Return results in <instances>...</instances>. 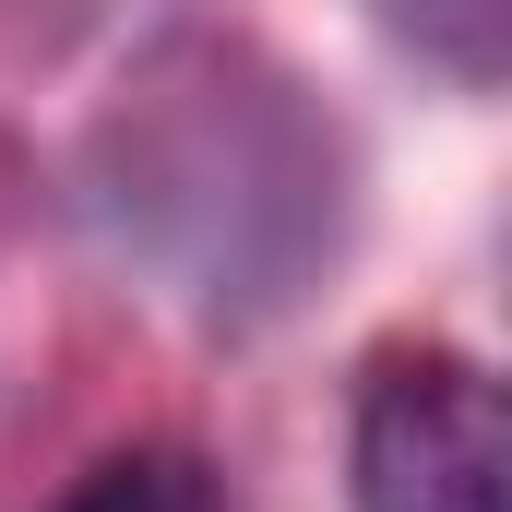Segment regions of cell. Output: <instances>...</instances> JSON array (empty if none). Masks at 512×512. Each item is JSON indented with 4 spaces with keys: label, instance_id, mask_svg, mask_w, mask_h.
I'll return each instance as SVG.
<instances>
[{
    "label": "cell",
    "instance_id": "1",
    "mask_svg": "<svg viewBox=\"0 0 512 512\" xmlns=\"http://www.w3.org/2000/svg\"><path fill=\"white\" fill-rule=\"evenodd\" d=\"M84 203L191 322L251 334L346 251V131L239 24H167L84 143Z\"/></svg>",
    "mask_w": 512,
    "mask_h": 512
},
{
    "label": "cell",
    "instance_id": "2",
    "mask_svg": "<svg viewBox=\"0 0 512 512\" xmlns=\"http://www.w3.org/2000/svg\"><path fill=\"white\" fill-rule=\"evenodd\" d=\"M358 512H501L512 477V429L477 358L453 346H393L358 382Z\"/></svg>",
    "mask_w": 512,
    "mask_h": 512
},
{
    "label": "cell",
    "instance_id": "3",
    "mask_svg": "<svg viewBox=\"0 0 512 512\" xmlns=\"http://www.w3.org/2000/svg\"><path fill=\"white\" fill-rule=\"evenodd\" d=\"M48 512H227V489H215L203 453H179V441H131V453H108V465H84Z\"/></svg>",
    "mask_w": 512,
    "mask_h": 512
},
{
    "label": "cell",
    "instance_id": "4",
    "mask_svg": "<svg viewBox=\"0 0 512 512\" xmlns=\"http://www.w3.org/2000/svg\"><path fill=\"white\" fill-rule=\"evenodd\" d=\"M393 36L429 60V72H453V84H501V36H512V0H370Z\"/></svg>",
    "mask_w": 512,
    "mask_h": 512
}]
</instances>
